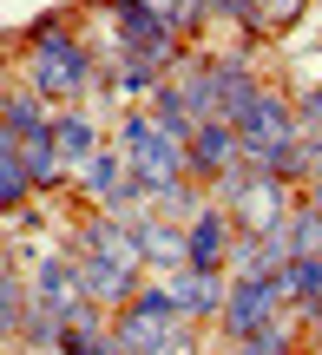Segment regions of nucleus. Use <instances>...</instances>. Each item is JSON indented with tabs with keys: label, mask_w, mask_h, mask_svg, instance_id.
Returning <instances> with one entry per match:
<instances>
[{
	"label": "nucleus",
	"mask_w": 322,
	"mask_h": 355,
	"mask_svg": "<svg viewBox=\"0 0 322 355\" xmlns=\"http://www.w3.org/2000/svg\"><path fill=\"white\" fill-rule=\"evenodd\" d=\"M99 86V60L86 40H73L60 26V13H39L26 26V92H39L46 105H79Z\"/></svg>",
	"instance_id": "f257e3e1"
},
{
	"label": "nucleus",
	"mask_w": 322,
	"mask_h": 355,
	"mask_svg": "<svg viewBox=\"0 0 322 355\" xmlns=\"http://www.w3.org/2000/svg\"><path fill=\"white\" fill-rule=\"evenodd\" d=\"M112 349H125V355H197V329L165 303L158 283H145L112 316Z\"/></svg>",
	"instance_id": "f03ea898"
},
{
	"label": "nucleus",
	"mask_w": 322,
	"mask_h": 355,
	"mask_svg": "<svg viewBox=\"0 0 322 355\" xmlns=\"http://www.w3.org/2000/svg\"><path fill=\"white\" fill-rule=\"evenodd\" d=\"M118 158H125V178H132L138 198H152V191L191 178V171H184V139H178V132H165L145 105L118 119Z\"/></svg>",
	"instance_id": "7ed1b4c3"
},
{
	"label": "nucleus",
	"mask_w": 322,
	"mask_h": 355,
	"mask_svg": "<svg viewBox=\"0 0 322 355\" xmlns=\"http://www.w3.org/2000/svg\"><path fill=\"white\" fill-rule=\"evenodd\" d=\"M283 309H289V296L276 277H231L217 329H224V343H244V336H263L270 322H283Z\"/></svg>",
	"instance_id": "20e7f679"
},
{
	"label": "nucleus",
	"mask_w": 322,
	"mask_h": 355,
	"mask_svg": "<svg viewBox=\"0 0 322 355\" xmlns=\"http://www.w3.org/2000/svg\"><path fill=\"white\" fill-rule=\"evenodd\" d=\"M152 283L165 290V303L178 309L191 329H197V322H217L224 316V296H231V277H224V270H191V263L171 270V277H152Z\"/></svg>",
	"instance_id": "39448f33"
},
{
	"label": "nucleus",
	"mask_w": 322,
	"mask_h": 355,
	"mask_svg": "<svg viewBox=\"0 0 322 355\" xmlns=\"http://www.w3.org/2000/svg\"><path fill=\"white\" fill-rule=\"evenodd\" d=\"M231 224H237V237H263V230H276L283 224V211H289V184H276V178H263V171H250L244 165V184L231 191Z\"/></svg>",
	"instance_id": "423d86ee"
},
{
	"label": "nucleus",
	"mask_w": 322,
	"mask_h": 355,
	"mask_svg": "<svg viewBox=\"0 0 322 355\" xmlns=\"http://www.w3.org/2000/svg\"><path fill=\"white\" fill-rule=\"evenodd\" d=\"M231 165H244V158H237V132L224 125V119H204V125L184 139V171H191V184L211 191Z\"/></svg>",
	"instance_id": "0eeeda50"
},
{
	"label": "nucleus",
	"mask_w": 322,
	"mask_h": 355,
	"mask_svg": "<svg viewBox=\"0 0 322 355\" xmlns=\"http://www.w3.org/2000/svg\"><path fill=\"white\" fill-rule=\"evenodd\" d=\"M237 243V224L224 204H204V211L184 224V250H191V270H224V257H231Z\"/></svg>",
	"instance_id": "6e6552de"
},
{
	"label": "nucleus",
	"mask_w": 322,
	"mask_h": 355,
	"mask_svg": "<svg viewBox=\"0 0 322 355\" xmlns=\"http://www.w3.org/2000/svg\"><path fill=\"white\" fill-rule=\"evenodd\" d=\"M99 119L86 112V105H53V152H60V165H86L92 152H99Z\"/></svg>",
	"instance_id": "1a4fd4ad"
},
{
	"label": "nucleus",
	"mask_w": 322,
	"mask_h": 355,
	"mask_svg": "<svg viewBox=\"0 0 322 355\" xmlns=\"http://www.w3.org/2000/svg\"><path fill=\"white\" fill-rule=\"evenodd\" d=\"M138 250H145V283L152 277H171V270H184L191 263V250H184V230L178 224H165V217H138Z\"/></svg>",
	"instance_id": "9d476101"
},
{
	"label": "nucleus",
	"mask_w": 322,
	"mask_h": 355,
	"mask_svg": "<svg viewBox=\"0 0 322 355\" xmlns=\"http://www.w3.org/2000/svg\"><path fill=\"white\" fill-rule=\"evenodd\" d=\"M0 132L7 139H39V132H53V105L39 92H0Z\"/></svg>",
	"instance_id": "9b49d317"
},
{
	"label": "nucleus",
	"mask_w": 322,
	"mask_h": 355,
	"mask_svg": "<svg viewBox=\"0 0 322 355\" xmlns=\"http://www.w3.org/2000/svg\"><path fill=\"white\" fill-rule=\"evenodd\" d=\"M60 355H112V316L86 303L73 322H66V336H60Z\"/></svg>",
	"instance_id": "f8f14e48"
},
{
	"label": "nucleus",
	"mask_w": 322,
	"mask_h": 355,
	"mask_svg": "<svg viewBox=\"0 0 322 355\" xmlns=\"http://www.w3.org/2000/svg\"><path fill=\"white\" fill-rule=\"evenodd\" d=\"M13 145H20V165H26V184H33V191H53V184L73 178V171L60 165V152H53V132H39V139H13Z\"/></svg>",
	"instance_id": "ddd939ff"
},
{
	"label": "nucleus",
	"mask_w": 322,
	"mask_h": 355,
	"mask_svg": "<svg viewBox=\"0 0 322 355\" xmlns=\"http://www.w3.org/2000/svg\"><path fill=\"white\" fill-rule=\"evenodd\" d=\"M33 198V184H26V165H20V145L0 132V217L20 211V204Z\"/></svg>",
	"instance_id": "4468645a"
},
{
	"label": "nucleus",
	"mask_w": 322,
	"mask_h": 355,
	"mask_svg": "<svg viewBox=\"0 0 322 355\" xmlns=\"http://www.w3.org/2000/svg\"><path fill=\"white\" fill-rule=\"evenodd\" d=\"M276 283H283L289 303H322V257H289L276 270Z\"/></svg>",
	"instance_id": "2eb2a0df"
},
{
	"label": "nucleus",
	"mask_w": 322,
	"mask_h": 355,
	"mask_svg": "<svg viewBox=\"0 0 322 355\" xmlns=\"http://www.w3.org/2000/svg\"><path fill=\"white\" fill-rule=\"evenodd\" d=\"M231 355H296V336H289V322H270L263 336H244V343H231Z\"/></svg>",
	"instance_id": "dca6fc26"
},
{
	"label": "nucleus",
	"mask_w": 322,
	"mask_h": 355,
	"mask_svg": "<svg viewBox=\"0 0 322 355\" xmlns=\"http://www.w3.org/2000/svg\"><path fill=\"white\" fill-rule=\"evenodd\" d=\"M20 322H26V290H20V277H0V343H13Z\"/></svg>",
	"instance_id": "f3484780"
},
{
	"label": "nucleus",
	"mask_w": 322,
	"mask_h": 355,
	"mask_svg": "<svg viewBox=\"0 0 322 355\" xmlns=\"http://www.w3.org/2000/svg\"><path fill=\"white\" fill-rule=\"evenodd\" d=\"M296 132H322V86L296 99Z\"/></svg>",
	"instance_id": "a211bd4d"
},
{
	"label": "nucleus",
	"mask_w": 322,
	"mask_h": 355,
	"mask_svg": "<svg viewBox=\"0 0 322 355\" xmlns=\"http://www.w3.org/2000/svg\"><path fill=\"white\" fill-rule=\"evenodd\" d=\"M310 204H322V171H316V178H310Z\"/></svg>",
	"instance_id": "6ab92c4d"
},
{
	"label": "nucleus",
	"mask_w": 322,
	"mask_h": 355,
	"mask_svg": "<svg viewBox=\"0 0 322 355\" xmlns=\"http://www.w3.org/2000/svg\"><path fill=\"white\" fill-rule=\"evenodd\" d=\"M0 277H13V263H7V250H0Z\"/></svg>",
	"instance_id": "aec40b11"
},
{
	"label": "nucleus",
	"mask_w": 322,
	"mask_h": 355,
	"mask_svg": "<svg viewBox=\"0 0 322 355\" xmlns=\"http://www.w3.org/2000/svg\"><path fill=\"white\" fill-rule=\"evenodd\" d=\"M112 355H125V349H112Z\"/></svg>",
	"instance_id": "412c9836"
}]
</instances>
